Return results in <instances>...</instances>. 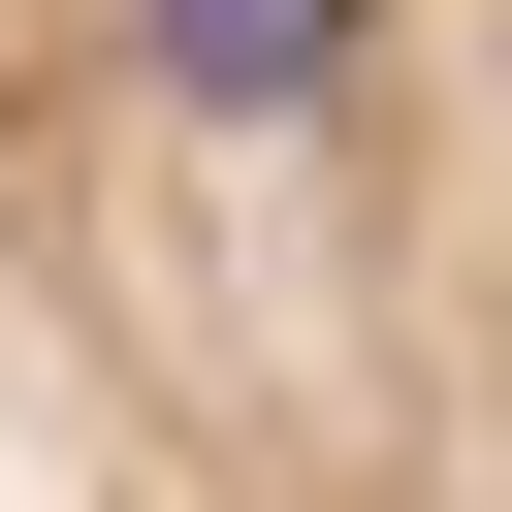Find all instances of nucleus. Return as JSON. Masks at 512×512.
<instances>
[{"mask_svg":"<svg viewBox=\"0 0 512 512\" xmlns=\"http://www.w3.org/2000/svg\"><path fill=\"white\" fill-rule=\"evenodd\" d=\"M0 512H512V0H0Z\"/></svg>","mask_w":512,"mask_h":512,"instance_id":"1","label":"nucleus"}]
</instances>
